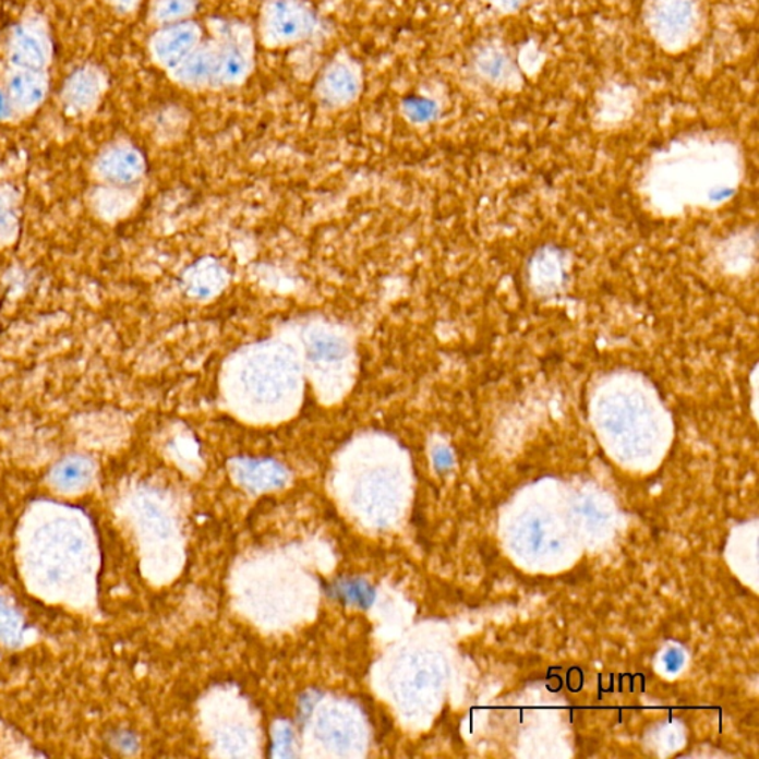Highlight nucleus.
I'll use <instances>...</instances> for the list:
<instances>
[{"label":"nucleus","instance_id":"obj_4","mask_svg":"<svg viewBox=\"0 0 759 759\" xmlns=\"http://www.w3.org/2000/svg\"><path fill=\"white\" fill-rule=\"evenodd\" d=\"M220 61V47L216 36L204 40L179 65L171 70L169 76L177 85L190 93L214 91Z\"/></svg>","mask_w":759,"mask_h":759},{"label":"nucleus","instance_id":"obj_8","mask_svg":"<svg viewBox=\"0 0 759 759\" xmlns=\"http://www.w3.org/2000/svg\"><path fill=\"white\" fill-rule=\"evenodd\" d=\"M490 2L496 3L497 7L502 8H515L519 5L521 0H490Z\"/></svg>","mask_w":759,"mask_h":759},{"label":"nucleus","instance_id":"obj_2","mask_svg":"<svg viewBox=\"0 0 759 759\" xmlns=\"http://www.w3.org/2000/svg\"><path fill=\"white\" fill-rule=\"evenodd\" d=\"M209 27L220 47L214 91L239 88L250 81L255 70L257 36L254 28L242 22H217Z\"/></svg>","mask_w":759,"mask_h":759},{"label":"nucleus","instance_id":"obj_5","mask_svg":"<svg viewBox=\"0 0 759 759\" xmlns=\"http://www.w3.org/2000/svg\"><path fill=\"white\" fill-rule=\"evenodd\" d=\"M205 37V28L195 20L164 26L155 37V59L167 72H171Z\"/></svg>","mask_w":759,"mask_h":759},{"label":"nucleus","instance_id":"obj_6","mask_svg":"<svg viewBox=\"0 0 759 759\" xmlns=\"http://www.w3.org/2000/svg\"><path fill=\"white\" fill-rule=\"evenodd\" d=\"M653 26L667 43H679L690 35L696 23V7L692 0H658L654 3Z\"/></svg>","mask_w":759,"mask_h":759},{"label":"nucleus","instance_id":"obj_1","mask_svg":"<svg viewBox=\"0 0 759 759\" xmlns=\"http://www.w3.org/2000/svg\"><path fill=\"white\" fill-rule=\"evenodd\" d=\"M316 28V12L308 0H264L255 36L263 48L280 51L308 43Z\"/></svg>","mask_w":759,"mask_h":759},{"label":"nucleus","instance_id":"obj_3","mask_svg":"<svg viewBox=\"0 0 759 759\" xmlns=\"http://www.w3.org/2000/svg\"><path fill=\"white\" fill-rule=\"evenodd\" d=\"M365 86V73L359 60L348 51L337 52L321 70L315 84L316 100L329 109H348L359 101Z\"/></svg>","mask_w":759,"mask_h":759},{"label":"nucleus","instance_id":"obj_7","mask_svg":"<svg viewBox=\"0 0 759 759\" xmlns=\"http://www.w3.org/2000/svg\"><path fill=\"white\" fill-rule=\"evenodd\" d=\"M200 7L201 0H158L154 16L159 26H169L193 20Z\"/></svg>","mask_w":759,"mask_h":759}]
</instances>
